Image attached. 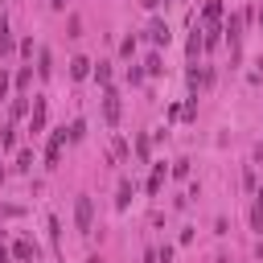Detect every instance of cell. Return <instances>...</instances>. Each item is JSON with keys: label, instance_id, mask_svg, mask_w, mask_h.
<instances>
[{"label": "cell", "instance_id": "cell-1", "mask_svg": "<svg viewBox=\"0 0 263 263\" xmlns=\"http://www.w3.org/2000/svg\"><path fill=\"white\" fill-rule=\"evenodd\" d=\"M251 21V12H230L226 29H222V41L230 45V58H238V41H242V25Z\"/></svg>", "mask_w": 263, "mask_h": 263}, {"label": "cell", "instance_id": "cell-2", "mask_svg": "<svg viewBox=\"0 0 263 263\" xmlns=\"http://www.w3.org/2000/svg\"><path fill=\"white\" fill-rule=\"evenodd\" d=\"M74 226H78V234H90L95 230V201L86 193L74 201Z\"/></svg>", "mask_w": 263, "mask_h": 263}, {"label": "cell", "instance_id": "cell-3", "mask_svg": "<svg viewBox=\"0 0 263 263\" xmlns=\"http://www.w3.org/2000/svg\"><path fill=\"white\" fill-rule=\"evenodd\" d=\"M119 115H123V103H119V90H115V86H107V90H103V119H107V123L115 127V123H119Z\"/></svg>", "mask_w": 263, "mask_h": 263}, {"label": "cell", "instance_id": "cell-4", "mask_svg": "<svg viewBox=\"0 0 263 263\" xmlns=\"http://www.w3.org/2000/svg\"><path fill=\"white\" fill-rule=\"evenodd\" d=\"M62 148H66V127H58V132L49 136V144H45V164H49V168H58V160H62Z\"/></svg>", "mask_w": 263, "mask_h": 263}, {"label": "cell", "instance_id": "cell-5", "mask_svg": "<svg viewBox=\"0 0 263 263\" xmlns=\"http://www.w3.org/2000/svg\"><path fill=\"white\" fill-rule=\"evenodd\" d=\"M45 115H49V103L41 95H33V111H29V132H41L45 127Z\"/></svg>", "mask_w": 263, "mask_h": 263}, {"label": "cell", "instance_id": "cell-6", "mask_svg": "<svg viewBox=\"0 0 263 263\" xmlns=\"http://www.w3.org/2000/svg\"><path fill=\"white\" fill-rule=\"evenodd\" d=\"M144 37H148V41H152V45L160 49V45H168V37H173V33H168V25H164V21H148Z\"/></svg>", "mask_w": 263, "mask_h": 263}, {"label": "cell", "instance_id": "cell-7", "mask_svg": "<svg viewBox=\"0 0 263 263\" xmlns=\"http://www.w3.org/2000/svg\"><path fill=\"white\" fill-rule=\"evenodd\" d=\"M185 82H189V90L197 95V90H205V86L214 82V70H197V66H193V70L185 74Z\"/></svg>", "mask_w": 263, "mask_h": 263}, {"label": "cell", "instance_id": "cell-8", "mask_svg": "<svg viewBox=\"0 0 263 263\" xmlns=\"http://www.w3.org/2000/svg\"><path fill=\"white\" fill-rule=\"evenodd\" d=\"M12 259L16 263H37V242H29V238L12 242Z\"/></svg>", "mask_w": 263, "mask_h": 263}, {"label": "cell", "instance_id": "cell-9", "mask_svg": "<svg viewBox=\"0 0 263 263\" xmlns=\"http://www.w3.org/2000/svg\"><path fill=\"white\" fill-rule=\"evenodd\" d=\"M222 21V0H205V8H201V29H214Z\"/></svg>", "mask_w": 263, "mask_h": 263}, {"label": "cell", "instance_id": "cell-10", "mask_svg": "<svg viewBox=\"0 0 263 263\" xmlns=\"http://www.w3.org/2000/svg\"><path fill=\"white\" fill-rule=\"evenodd\" d=\"M185 53H189V62H197V53H205V45H201V29H193V33H189Z\"/></svg>", "mask_w": 263, "mask_h": 263}, {"label": "cell", "instance_id": "cell-11", "mask_svg": "<svg viewBox=\"0 0 263 263\" xmlns=\"http://www.w3.org/2000/svg\"><path fill=\"white\" fill-rule=\"evenodd\" d=\"M49 74H53V53L37 49V78H49Z\"/></svg>", "mask_w": 263, "mask_h": 263}, {"label": "cell", "instance_id": "cell-12", "mask_svg": "<svg viewBox=\"0 0 263 263\" xmlns=\"http://www.w3.org/2000/svg\"><path fill=\"white\" fill-rule=\"evenodd\" d=\"M70 78H74V82L90 78V62H86V58H74V62H70Z\"/></svg>", "mask_w": 263, "mask_h": 263}, {"label": "cell", "instance_id": "cell-13", "mask_svg": "<svg viewBox=\"0 0 263 263\" xmlns=\"http://www.w3.org/2000/svg\"><path fill=\"white\" fill-rule=\"evenodd\" d=\"M127 205H132V181L123 177L119 181V193H115V210H127Z\"/></svg>", "mask_w": 263, "mask_h": 263}, {"label": "cell", "instance_id": "cell-14", "mask_svg": "<svg viewBox=\"0 0 263 263\" xmlns=\"http://www.w3.org/2000/svg\"><path fill=\"white\" fill-rule=\"evenodd\" d=\"M12 53V29H8V21L0 16V58H8Z\"/></svg>", "mask_w": 263, "mask_h": 263}, {"label": "cell", "instance_id": "cell-15", "mask_svg": "<svg viewBox=\"0 0 263 263\" xmlns=\"http://www.w3.org/2000/svg\"><path fill=\"white\" fill-rule=\"evenodd\" d=\"M144 74H152V78L164 74V58H160V53H148V58H144Z\"/></svg>", "mask_w": 263, "mask_h": 263}, {"label": "cell", "instance_id": "cell-16", "mask_svg": "<svg viewBox=\"0 0 263 263\" xmlns=\"http://www.w3.org/2000/svg\"><path fill=\"white\" fill-rule=\"evenodd\" d=\"M164 164H152V177H148V193H160V185H164Z\"/></svg>", "mask_w": 263, "mask_h": 263}, {"label": "cell", "instance_id": "cell-17", "mask_svg": "<svg viewBox=\"0 0 263 263\" xmlns=\"http://www.w3.org/2000/svg\"><path fill=\"white\" fill-rule=\"evenodd\" d=\"M8 115H12V119L29 115V95H16V99H12V107H8Z\"/></svg>", "mask_w": 263, "mask_h": 263}, {"label": "cell", "instance_id": "cell-18", "mask_svg": "<svg viewBox=\"0 0 263 263\" xmlns=\"http://www.w3.org/2000/svg\"><path fill=\"white\" fill-rule=\"evenodd\" d=\"M90 74H95V82H99V86H111V66H107V62H99Z\"/></svg>", "mask_w": 263, "mask_h": 263}, {"label": "cell", "instance_id": "cell-19", "mask_svg": "<svg viewBox=\"0 0 263 263\" xmlns=\"http://www.w3.org/2000/svg\"><path fill=\"white\" fill-rule=\"evenodd\" d=\"M82 136H86V123H82V119H74V123L66 127V140H70V144H78Z\"/></svg>", "mask_w": 263, "mask_h": 263}, {"label": "cell", "instance_id": "cell-20", "mask_svg": "<svg viewBox=\"0 0 263 263\" xmlns=\"http://www.w3.org/2000/svg\"><path fill=\"white\" fill-rule=\"evenodd\" d=\"M12 82H16V90H25V86H29V82H33V66H21V70H16V78H12Z\"/></svg>", "mask_w": 263, "mask_h": 263}, {"label": "cell", "instance_id": "cell-21", "mask_svg": "<svg viewBox=\"0 0 263 263\" xmlns=\"http://www.w3.org/2000/svg\"><path fill=\"white\" fill-rule=\"evenodd\" d=\"M181 119H197V95H193V99L181 107Z\"/></svg>", "mask_w": 263, "mask_h": 263}, {"label": "cell", "instance_id": "cell-22", "mask_svg": "<svg viewBox=\"0 0 263 263\" xmlns=\"http://www.w3.org/2000/svg\"><path fill=\"white\" fill-rule=\"evenodd\" d=\"M12 144H16V127H4L0 132V148H12Z\"/></svg>", "mask_w": 263, "mask_h": 263}, {"label": "cell", "instance_id": "cell-23", "mask_svg": "<svg viewBox=\"0 0 263 263\" xmlns=\"http://www.w3.org/2000/svg\"><path fill=\"white\" fill-rule=\"evenodd\" d=\"M16 168H21V173H29V168H33V152H29V148L16 156Z\"/></svg>", "mask_w": 263, "mask_h": 263}, {"label": "cell", "instance_id": "cell-24", "mask_svg": "<svg viewBox=\"0 0 263 263\" xmlns=\"http://www.w3.org/2000/svg\"><path fill=\"white\" fill-rule=\"evenodd\" d=\"M136 156L148 160V136H136Z\"/></svg>", "mask_w": 263, "mask_h": 263}, {"label": "cell", "instance_id": "cell-25", "mask_svg": "<svg viewBox=\"0 0 263 263\" xmlns=\"http://www.w3.org/2000/svg\"><path fill=\"white\" fill-rule=\"evenodd\" d=\"M119 53H123V58H132V53H136V37H123V45H119Z\"/></svg>", "mask_w": 263, "mask_h": 263}, {"label": "cell", "instance_id": "cell-26", "mask_svg": "<svg viewBox=\"0 0 263 263\" xmlns=\"http://www.w3.org/2000/svg\"><path fill=\"white\" fill-rule=\"evenodd\" d=\"M111 148H115V156H119V160H127V144H123V140H119V136H115V140H111Z\"/></svg>", "mask_w": 263, "mask_h": 263}, {"label": "cell", "instance_id": "cell-27", "mask_svg": "<svg viewBox=\"0 0 263 263\" xmlns=\"http://www.w3.org/2000/svg\"><path fill=\"white\" fill-rule=\"evenodd\" d=\"M251 226H255V230H263V205H255V210H251Z\"/></svg>", "mask_w": 263, "mask_h": 263}, {"label": "cell", "instance_id": "cell-28", "mask_svg": "<svg viewBox=\"0 0 263 263\" xmlns=\"http://www.w3.org/2000/svg\"><path fill=\"white\" fill-rule=\"evenodd\" d=\"M127 82H132V86H136V82H144V70H140V66H132V70H127Z\"/></svg>", "mask_w": 263, "mask_h": 263}, {"label": "cell", "instance_id": "cell-29", "mask_svg": "<svg viewBox=\"0 0 263 263\" xmlns=\"http://www.w3.org/2000/svg\"><path fill=\"white\" fill-rule=\"evenodd\" d=\"M173 177H189V160H177L173 164Z\"/></svg>", "mask_w": 263, "mask_h": 263}, {"label": "cell", "instance_id": "cell-30", "mask_svg": "<svg viewBox=\"0 0 263 263\" xmlns=\"http://www.w3.org/2000/svg\"><path fill=\"white\" fill-rule=\"evenodd\" d=\"M0 263H12V251L4 247V238H0Z\"/></svg>", "mask_w": 263, "mask_h": 263}, {"label": "cell", "instance_id": "cell-31", "mask_svg": "<svg viewBox=\"0 0 263 263\" xmlns=\"http://www.w3.org/2000/svg\"><path fill=\"white\" fill-rule=\"evenodd\" d=\"M4 95H8V74L0 70V99H4Z\"/></svg>", "mask_w": 263, "mask_h": 263}, {"label": "cell", "instance_id": "cell-32", "mask_svg": "<svg viewBox=\"0 0 263 263\" xmlns=\"http://www.w3.org/2000/svg\"><path fill=\"white\" fill-rule=\"evenodd\" d=\"M140 4H144V8H160V0H140Z\"/></svg>", "mask_w": 263, "mask_h": 263}, {"label": "cell", "instance_id": "cell-33", "mask_svg": "<svg viewBox=\"0 0 263 263\" xmlns=\"http://www.w3.org/2000/svg\"><path fill=\"white\" fill-rule=\"evenodd\" d=\"M255 205H263V185H259V189H255Z\"/></svg>", "mask_w": 263, "mask_h": 263}, {"label": "cell", "instance_id": "cell-34", "mask_svg": "<svg viewBox=\"0 0 263 263\" xmlns=\"http://www.w3.org/2000/svg\"><path fill=\"white\" fill-rule=\"evenodd\" d=\"M49 8H66V0H49Z\"/></svg>", "mask_w": 263, "mask_h": 263}, {"label": "cell", "instance_id": "cell-35", "mask_svg": "<svg viewBox=\"0 0 263 263\" xmlns=\"http://www.w3.org/2000/svg\"><path fill=\"white\" fill-rule=\"evenodd\" d=\"M86 263H103V259H99V255H90V259H86Z\"/></svg>", "mask_w": 263, "mask_h": 263}, {"label": "cell", "instance_id": "cell-36", "mask_svg": "<svg viewBox=\"0 0 263 263\" xmlns=\"http://www.w3.org/2000/svg\"><path fill=\"white\" fill-rule=\"evenodd\" d=\"M259 21H263V4H259Z\"/></svg>", "mask_w": 263, "mask_h": 263}, {"label": "cell", "instance_id": "cell-37", "mask_svg": "<svg viewBox=\"0 0 263 263\" xmlns=\"http://www.w3.org/2000/svg\"><path fill=\"white\" fill-rule=\"evenodd\" d=\"M214 263H230V259H214Z\"/></svg>", "mask_w": 263, "mask_h": 263}, {"label": "cell", "instance_id": "cell-38", "mask_svg": "<svg viewBox=\"0 0 263 263\" xmlns=\"http://www.w3.org/2000/svg\"><path fill=\"white\" fill-rule=\"evenodd\" d=\"M259 70H263V58H259Z\"/></svg>", "mask_w": 263, "mask_h": 263}, {"label": "cell", "instance_id": "cell-39", "mask_svg": "<svg viewBox=\"0 0 263 263\" xmlns=\"http://www.w3.org/2000/svg\"><path fill=\"white\" fill-rule=\"evenodd\" d=\"M173 4H185V0H173Z\"/></svg>", "mask_w": 263, "mask_h": 263}, {"label": "cell", "instance_id": "cell-40", "mask_svg": "<svg viewBox=\"0 0 263 263\" xmlns=\"http://www.w3.org/2000/svg\"><path fill=\"white\" fill-rule=\"evenodd\" d=\"M0 4H4V0H0Z\"/></svg>", "mask_w": 263, "mask_h": 263}]
</instances>
